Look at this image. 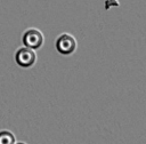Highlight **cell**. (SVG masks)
<instances>
[{
	"label": "cell",
	"instance_id": "6",
	"mask_svg": "<svg viewBox=\"0 0 146 144\" xmlns=\"http://www.w3.org/2000/svg\"><path fill=\"white\" fill-rule=\"evenodd\" d=\"M16 144H27V143H25V142H16Z\"/></svg>",
	"mask_w": 146,
	"mask_h": 144
},
{
	"label": "cell",
	"instance_id": "3",
	"mask_svg": "<svg viewBox=\"0 0 146 144\" xmlns=\"http://www.w3.org/2000/svg\"><path fill=\"white\" fill-rule=\"evenodd\" d=\"M22 41L25 47H29L33 50H36L42 47L44 42V35L41 30L36 27H29L23 32Z\"/></svg>",
	"mask_w": 146,
	"mask_h": 144
},
{
	"label": "cell",
	"instance_id": "2",
	"mask_svg": "<svg viewBox=\"0 0 146 144\" xmlns=\"http://www.w3.org/2000/svg\"><path fill=\"white\" fill-rule=\"evenodd\" d=\"M38 59L36 51L29 48V47H19L15 51V62L22 69H30L32 67Z\"/></svg>",
	"mask_w": 146,
	"mask_h": 144
},
{
	"label": "cell",
	"instance_id": "1",
	"mask_svg": "<svg viewBox=\"0 0 146 144\" xmlns=\"http://www.w3.org/2000/svg\"><path fill=\"white\" fill-rule=\"evenodd\" d=\"M55 47L59 54L64 56H68L75 53L78 48V41L73 34L68 32H63L56 38Z\"/></svg>",
	"mask_w": 146,
	"mask_h": 144
},
{
	"label": "cell",
	"instance_id": "4",
	"mask_svg": "<svg viewBox=\"0 0 146 144\" xmlns=\"http://www.w3.org/2000/svg\"><path fill=\"white\" fill-rule=\"evenodd\" d=\"M0 144H16V137L8 129L0 130Z\"/></svg>",
	"mask_w": 146,
	"mask_h": 144
},
{
	"label": "cell",
	"instance_id": "5",
	"mask_svg": "<svg viewBox=\"0 0 146 144\" xmlns=\"http://www.w3.org/2000/svg\"><path fill=\"white\" fill-rule=\"evenodd\" d=\"M104 5H105V9L108 10L111 7H119L120 2L117 0H104Z\"/></svg>",
	"mask_w": 146,
	"mask_h": 144
}]
</instances>
